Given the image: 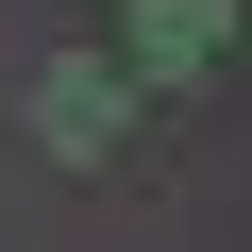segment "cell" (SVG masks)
Segmentation results:
<instances>
[{"label": "cell", "mask_w": 252, "mask_h": 252, "mask_svg": "<svg viewBox=\"0 0 252 252\" xmlns=\"http://www.w3.org/2000/svg\"><path fill=\"white\" fill-rule=\"evenodd\" d=\"M34 135H51L67 168H101L118 135H135V84H118V67H34Z\"/></svg>", "instance_id": "cell-1"}, {"label": "cell", "mask_w": 252, "mask_h": 252, "mask_svg": "<svg viewBox=\"0 0 252 252\" xmlns=\"http://www.w3.org/2000/svg\"><path fill=\"white\" fill-rule=\"evenodd\" d=\"M219 34H235V0H135V67H152V84L219 67Z\"/></svg>", "instance_id": "cell-2"}]
</instances>
